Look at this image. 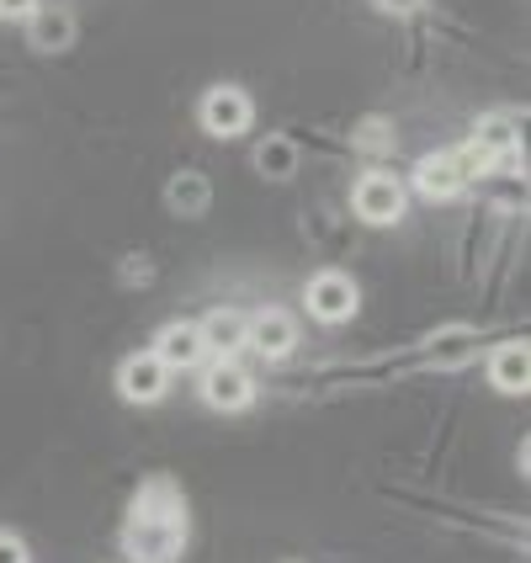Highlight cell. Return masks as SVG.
<instances>
[{
	"label": "cell",
	"instance_id": "obj_1",
	"mask_svg": "<svg viewBox=\"0 0 531 563\" xmlns=\"http://www.w3.org/2000/svg\"><path fill=\"white\" fill-rule=\"evenodd\" d=\"M123 548L133 563H176L187 548V505L170 478H150L128 510Z\"/></svg>",
	"mask_w": 531,
	"mask_h": 563
},
{
	"label": "cell",
	"instance_id": "obj_2",
	"mask_svg": "<svg viewBox=\"0 0 531 563\" xmlns=\"http://www.w3.org/2000/svg\"><path fill=\"white\" fill-rule=\"evenodd\" d=\"M351 208L362 223H399L405 219V181L388 176V170H367L351 187Z\"/></svg>",
	"mask_w": 531,
	"mask_h": 563
},
{
	"label": "cell",
	"instance_id": "obj_3",
	"mask_svg": "<svg viewBox=\"0 0 531 563\" xmlns=\"http://www.w3.org/2000/svg\"><path fill=\"white\" fill-rule=\"evenodd\" d=\"M202 405L223 409V415H240L255 405V377L234 362V356H213V367L202 373Z\"/></svg>",
	"mask_w": 531,
	"mask_h": 563
},
{
	"label": "cell",
	"instance_id": "obj_4",
	"mask_svg": "<svg viewBox=\"0 0 531 563\" xmlns=\"http://www.w3.org/2000/svg\"><path fill=\"white\" fill-rule=\"evenodd\" d=\"M303 303H309L319 324H345L351 313L362 309V292H356V282L345 272H313L309 287H303Z\"/></svg>",
	"mask_w": 531,
	"mask_h": 563
},
{
	"label": "cell",
	"instance_id": "obj_5",
	"mask_svg": "<svg viewBox=\"0 0 531 563\" xmlns=\"http://www.w3.org/2000/svg\"><path fill=\"white\" fill-rule=\"evenodd\" d=\"M197 118H202V128H208L213 139H240V133H251V123H255V101L240 91V86H213V91L202 96Z\"/></svg>",
	"mask_w": 531,
	"mask_h": 563
},
{
	"label": "cell",
	"instance_id": "obj_6",
	"mask_svg": "<svg viewBox=\"0 0 531 563\" xmlns=\"http://www.w3.org/2000/svg\"><path fill=\"white\" fill-rule=\"evenodd\" d=\"M118 394L128 405H159L170 394V367L159 362L155 351H133L123 367H118Z\"/></svg>",
	"mask_w": 531,
	"mask_h": 563
},
{
	"label": "cell",
	"instance_id": "obj_7",
	"mask_svg": "<svg viewBox=\"0 0 531 563\" xmlns=\"http://www.w3.org/2000/svg\"><path fill=\"white\" fill-rule=\"evenodd\" d=\"M245 345L261 351L266 362H281V356H292V345H298V319H292L287 309L251 313V324H245Z\"/></svg>",
	"mask_w": 531,
	"mask_h": 563
},
{
	"label": "cell",
	"instance_id": "obj_8",
	"mask_svg": "<svg viewBox=\"0 0 531 563\" xmlns=\"http://www.w3.org/2000/svg\"><path fill=\"white\" fill-rule=\"evenodd\" d=\"M468 150H478L489 165H510V159L521 155V128H516V112H489V118H478V123H473Z\"/></svg>",
	"mask_w": 531,
	"mask_h": 563
},
{
	"label": "cell",
	"instance_id": "obj_9",
	"mask_svg": "<svg viewBox=\"0 0 531 563\" xmlns=\"http://www.w3.org/2000/svg\"><path fill=\"white\" fill-rule=\"evenodd\" d=\"M22 27H27V43L37 54H64V48L75 43V11L59 5V0H43Z\"/></svg>",
	"mask_w": 531,
	"mask_h": 563
},
{
	"label": "cell",
	"instance_id": "obj_10",
	"mask_svg": "<svg viewBox=\"0 0 531 563\" xmlns=\"http://www.w3.org/2000/svg\"><path fill=\"white\" fill-rule=\"evenodd\" d=\"M414 187H420V197H431V202H452V197H463V187H468V170H463L457 150L420 159V165H414Z\"/></svg>",
	"mask_w": 531,
	"mask_h": 563
},
{
	"label": "cell",
	"instance_id": "obj_11",
	"mask_svg": "<svg viewBox=\"0 0 531 563\" xmlns=\"http://www.w3.org/2000/svg\"><path fill=\"white\" fill-rule=\"evenodd\" d=\"M155 356L170 367V377H176V373L202 367V362H208V345H202V335H197L191 319H176V324H165V330L155 335Z\"/></svg>",
	"mask_w": 531,
	"mask_h": 563
},
{
	"label": "cell",
	"instance_id": "obj_12",
	"mask_svg": "<svg viewBox=\"0 0 531 563\" xmlns=\"http://www.w3.org/2000/svg\"><path fill=\"white\" fill-rule=\"evenodd\" d=\"M245 324H251V313L213 309V313L197 319V335L208 345V356H234V351H245Z\"/></svg>",
	"mask_w": 531,
	"mask_h": 563
},
{
	"label": "cell",
	"instance_id": "obj_13",
	"mask_svg": "<svg viewBox=\"0 0 531 563\" xmlns=\"http://www.w3.org/2000/svg\"><path fill=\"white\" fill-rule=\"evenodd\" d=\"M489 383H495L500 394H527V388H531V356H527V341H505V345H495V356H489Z\"/></svg>",
	"mask_w": 531,
	"mask_h": 563
},
{
	"label": "cell",
	"instance_id": "obj_14",
	"mask_svg": "<svg viewBox=\"0 0 531 563\" xmlns=\"http://www.w3.org/2000/svg\"><path fill=\"white\" fill-rule=\"evenodd\" d=\"M255 165H261L272 181H287V176L298 170V150H292L287 139H266V144L255 150Z\"/></svg>",
	"mask_w": 531,
	"mask_h": 563
},
{
	"label": "cell",
	"instance_id": "obj_15",
	"mask_svg": "<svg viewBox=\"0 0 531 563\" xmlns=\"http://www.w3.org/2000/svg\"><path fill=\"white\" fill-rule=\"evenodd\" d=\"M170 208H176V213H187V219H197V213L208 208V181H202V176H181V181H170Z\"/></svg>",
	"mask_w": 531,
	"mask_h": 563
},
{
	"label": "cell",
	"instance_id": "obj_16",
	"mask_svg": "<svg viewBox=\"0 0 531 563\" xmlns=\"http://www.w3.org/2000/svg\"><path fill=\"white\" fill-rule=\"evenodd\" d=\"M431 356H436V367H457V362L473 356V335L468 330H452V335H441V341L431 345Z\"/></svg>",
	"mask_w": 531,
	"mask_h": 563
},
{
	"label": "cell",
	"instance_id": "obj_17",
	"mask_svg": "<svg viewBox=\"0 0 531 563\" xmlns=\"http://www.w3.org/2000/svg\"><path fill=\"white\" fill-rule=\"evenodd\" d=\"M43 0H0V22H27Z\"/></svg>",
	"mask_w": 531,
	"mask_h": 563
},
{
	"label": "cell",
	"instance_id": "obj_18",
	"mask_svg": "<svg viewBox=\"0 0 531 563\" xmlns=\"http://www.w3.org/2000/svg\"><path fill=\"white\" fill-rule=\"evenodd\" d=\"M0 563H27V548H22L11 532H0Z\"/></svg>",
	"mask_w": 531,
	"mask_h": 563
},
{
	"label": "cell",
	"instance_id": "obj_19",
	"mask_svg": "<svg viewBox=\"0 0 531 563\" xmlns=\"http://www.w3.org/2000/svg\"><path fill=\"white\" fill-rule=\"evenodd\" d=\"M377 5H388V11H414L420 0H377Z\"/></svg>",
	"mask_w": 531,
	"mask_h": 563
}]
</instances>
